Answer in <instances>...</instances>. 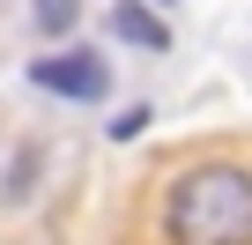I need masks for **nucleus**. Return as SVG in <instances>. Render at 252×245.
Returning <instances> with one entry per match:
<instances>
[{
  "label": "nucleus",
  "mask_w": 252,
  "mask_h": 245,
  "mask_svg": "<svg viewBox=\"0 0 252 245\" xmlns=\"http://www.w3.org/2000/svg\"><path fill=\"white\" fill-rule=\"evenodd\" d=\"M30 82L37 89H52V97H74V104H96L104 89H111V67L89 52V45H74V52H45L37 67H30Z\"/></svg>",
  "instance_id": "obj_2"
},
{
  "label": "nucleus",
  "mask_w": 252,
  "mask_h": 245,
  "mask_svg": "<svg viewBox=\"0 0 252 245\" xmlns=\"http://www.w3.org/2000/svg\"><path fill=\"white\" fill-rule=\"evenodd\" d=\"M111 30H119L126 45H141V52H163V45H171V30L141 8V0H119V8H111Z\"/></svg>",
  "instance_id": "obj_3"
},
{
  "label": "nucleus",
  "mask_w": 252,
  "mask_h": 245,
  "mask_svg": "<svg viewBox=\"0 0 252 245\" xmlns=\"http://www.w3.org/2000/svg\"><path fill=\"white\" fill-rule=\"evenodd\" d=\"M171 245H252V171L200 164L171 193Z\"/></svg>",
  "instance_id": "obj_1"
},
{
  "label": "nucleus",
  "mask_w": 252,
  "mask_h": 245,
  "mask_svg": "<svg viewBox=\"0 0 252 245\" xmlns=\"http://www.w3.org/2000/svg\"><path fill=\"white\" fill-rule=\"evenodd\" d=\"M74 15H82V0H37V30H74Z\"/></svg>",
  "instance_id": "obj_4"
}]
</instances>
